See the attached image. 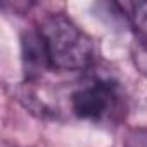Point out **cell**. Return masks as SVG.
<instances>
[{"label":"cell","instance_id":"obj_1","mask_svg":"<svg viewBox=\"0 0 147 147\" xmlns=\"http://www.w3.org/2000/svg\"><path fill=\"white\" fill-rule=\"evenodd\" d=\"M45 42L50 67L57 71H83L95 55L92 38L62 12L49 14L38 24Z\"/></svg>","mask_w":147,"mask_h":147},{"label":"cell","instance_id":"obj_3","mask_svg":"<svg viewBox=\"0 0 147 147\" xmlns=\"http://www.w3.org/2000/svg\"><path fill=\"white\" fill-rule=\"evenodd\" d=\"M21 62H23V71H24V82H36L45 75V71L52 69L49 52H47L45 42L38 28L23 31Z\"/></svg>","mask_w":147,"mask_h":147},{"label":"cell","instance_id":"obj_4","mask_svg":"<svg viewBox=\"0 0 147 147\" xmlns=\"http://www.w3.org/2000/svg\"><path fill=\"white\" fill-rule=\"evenodd\" d=\"M125 9V18L130 21V26L140 43L147 47V2L121 4Z\"/></svg>","mask_w":147,"mask_h":147},{"label":"cell","instance_id":"obj_5","mask_svg":"<svg viewBox=\"0 0 147 147\" xmlns=\"http://www.w3.org/2000/svg\"><path fill=\"white\" fill-rule=\"evenodd\" d=\"M2 147H18V145H14V144H9V142H4V144H2Z\"/></svg>","mask_w":147,"mask_h":147},{"label":"cell","instance_id":"obj_2","mask_svg":"<svg viewBox=\"0 0 147 147\" xmlns=\"http://www.w3.org/2000/svg\"><path fill=\"white\" fill-rule=\"evenodd\" d=\"M119 88L113 80L92 78L71 94L69 104L76 118L100 123L114 116L119 109Z\"/></svg>","mask_w":147,"mask_h":147}]
</instances>
